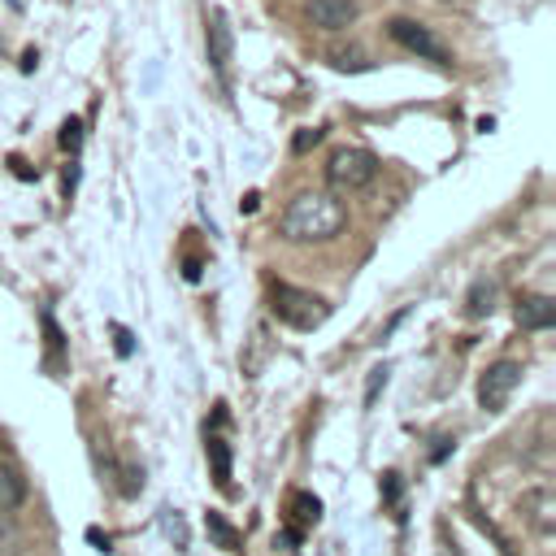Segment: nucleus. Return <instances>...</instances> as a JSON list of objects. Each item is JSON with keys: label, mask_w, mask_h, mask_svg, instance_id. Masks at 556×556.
<instances>
[{"label": "nucleus", "mask_w": 556, "mask_h": 556, "mask_svg": "<svg viewBox=\"0 0 556 556\" xmlns=\"http://www.w3.org/2000/svg\"><path fill=\"white\" fill-rule=\"evenodd\" d=\"M343 226H348V208L330 191H300L278 217V235L287 243H330Z\"/></svg>", "instance_id": "nucleus-1"}, {"label": "nucleus", "mask_w": 556, "mask_h": 556, "mask_svg": "<svg viewBox=\"0 0 556 556\" xmlns=\"http://www.w3.org/2000/svg\"><path fill=\"white\" fill-rule=\"evenodd\" d=\"M269 300H274V304H269L274 317L287 321V326H295V330H313V326H321V321L330 317V304H326L321 295L300 291V287H291V282H274Z\"/></svg>", "instance_id": "nucleus-2"}, {"label": "nucleus", "mask_w": 556, "mask_h": 556, "mask_svg": "<svg viewBox=\"0 0 556 556\" xmlns=\"http://www.w3.org/2000/svg\"><path fill=\"white\" fill-rule=\"evenodd\" d=\"M378 178V156L369 148H339L326 165V182L339 191V195H352V191H365L369 182Z\"/></svg>", "instance_id": "nucleus-3"}, {"label": "nucleus", "mask_w": 556, "mask_h": 556, "mask_svg": "<svg viewBox=\"0 0 556 556\" xmlns=\"http://www.w3.org/2000/svg\"><path fill=\"white\" fill-rule=\"evenodd\" d=\"M387 30H391V39H395L404 52H413V56H421V61H434V65H447V61H452L447 48L430 35V26H421V22H413V17H391Z\"/></svg>", "instance_id": "nucleus-4"}, {"label": "nucleus", "mask_w": 556, "mask_h": 556, "mask_svg": "<svg viewBox=\"0 0 556 556\" xmlns=\"http://www.w3.org/2000/svg\"><path fill=\"white\" fill-rule=\"evenodd\" d=\"M517 382H521V365H517V361H495V365L478 378V404H482L486 413H500V408L508 404V395L517 391Z\"/></svg>", "instance_id": "nucleus-5"}, {"label": "nucleus", "mask_w": 556, "mask_h": 556, "mask_svg": "<svg viewBox=\"0 0 556 556\" xmlns=\"http://www.w3.org/2000/svg\"><path fill=\"white\" fill-rule=\"evenodd\" d=\"M513 317L521 330H547V326H556V300L543 291H521Z\"/></svg>", "instance_id": "nucleus-6"}, {"label": "nucleus", "mask_w": 556, "mask_h": 556, "mask_svg": "<svg viewBox=\"0 0 556 556\" xmlns=\"http://www.w3.org/2000/svg\"><path fill=\"white\" fill-rule=\"evenodd\" d=\"M356 13H361V4L356 0H308V22L317 26V30H348L352 22H356Z\"/></svg>", "instance_id": "nucleus-7"}, {"label": "nucleus", "mask_w": 556, "mask_h": 556, "mask_svg": "<svg viewBox=\"0 0 556 556\" xmlns=\"http://www.w3.org/2000/svg\"><path fill=\"white\" fill-rule=\"evenodd\" d=\"M208 61H213V70H217L222 78L230 74V61H235V35H230V22H226L222 9L208 13Z\"/></svg>", "instance_id": "nucleus-8"}, {"label": "nucleus", "mask_w": 556, "mask_h": 556, "mask_svg": "<svg viewBox=\"0 0 556 556\" xmlns=\"http://www.w3.org/2000/svg\"><path fill=\"white\" fill-rule=\"evenodd\" d=\"M495 295H500V287H495V278H473V287H469V295H465V317H491L495 313Z\"/></svg>", "instance_id": "nucleus-9"}, {"label": "nucleus", "mask_w": 556, "mask_h": 556, "mask_svg": "<svg viewBox=\"0 0 556 556\" xmlns=\"http://www.w3.org/2000/svg\"><path fill=\"white\" fill-rule=\"evenodd\" d=\"M22 500H26V482H22V473H17L9 460H0V513H13Z\"/></svg>", "instance_id": "nucleus-10"}, {"label": "nucleus", "mask_w": 556, "mask_h": 556, "mask_svg": "<svg viewBox=\"0 0 556 556\" xmlns=\"http://www.w3.org/2000/svg\"><path fill=\"white\" fill-rule=\"evenodd\" d=\"M204 452H208V460H213L217 486H230V447H226V439H222V434H208V439H204Z\"/></svg>", "instance_id": "nucleus-11"}, {"label": "nucleus", "mask_w": 556, "mask_h": 556, "mask_svg": "<svg viewBox=\"0 0 556 556\" xmlns=\"http://www.w3.org/2000/svg\"><path fill=\"white\" fill-rule=\"evenodd\" d=\"M291 517H295V530H300V526H313V521L321 517V500L308 495V491H295V495H291Z\"/></svg>", "instance_id": "nucleus-12"}, {"label": "nucleus", "mask_w": 556, "mask_h": 556, "mask_svg": "<svg viewBox=\"0 0 556 556\" xmlns=\"http://www.w3.org/2000/svg\"><path fill=\"white\" fill-rule=\"evenodd\" d=\"M204 526H208V534L217 539V547H239V534H235V526H226L217 513H208V517H204Z\"/></svg>", "instance_id": "nucleus-13"}, {"label": "nucleus", "mask_w": 556, "mask_h": 556, "mask_svg": "<svg viewBox=\"0 0 556 556\" xmlns=\"http://www.w3.org/2000/svg\"><path fill=\"white\" fill-rule=\"evenodd\" d=\"M22 547V530L9 521V513H0V556H13Z\"/></svg>", "instance_id": "nucleus-14"}, {"label": "nucleus", "mask_w": 556, "mask_h": 556, "mask_svg": "<svg viewBox=\"0 0 556 556\" xmlns=\"http://www.w3.org/2000/svg\"><path fill=\"white\" fill-rule=\"evenodd\" d=\"M330 65H334V70H365V56H361L356 48H334V52H330Z\"/></svg>", "instance_id": "nucleus-15"}, {"label": "nucleus", "mask_w": 556, "mask_h": 556, "mask_svg": "<svg viewBox=\"0 0 556 556\" xmlns=\"http://www.w3.org/2000/svg\"><path fill=\"white\" fill-rule=\"evenodd\" d=\"M387 374H391L387 365H374V369H369V382H365V408H374V400H378V391L387 387Z\"/></svg>", "instance_id": "nucleus-16"}, {"label": "nucleus", "mask_w": 556, "mask_h": 556, "mask_svg": "<svg viewBox=\"0 0 556 556\" xmlns=\"http://www.w3.org/2000/svg\"><path fill=\"white\" fill-rule=\"evenodd\" d=\"M78 143H83V122L70 117V122L61 126V148H65V152H78Z\"/></svg>", "instance_id": "nucleus-17"}, {"label": "nucleus", "mask_w": 556, "mask_h": 556, "mask_svg": "<svg viewBox=\"0 0 556 556\" xmlns=\"http://www.w3.org/2000/svg\"><path fill=\"white\" fill-rule=\"evenodd\" d=\"M317 143H321V130H317V126H313V130H300V135L291 139L295 152H308V148H317Z\"/></svg>", "instance_id": "nucleus-18"}, {"label": "nucleus", "mask_w": 556, "mask_h": 556, "mask_svg": "<svg viewBox=\"0 0 556 556\" xmlns=\"http://www.w3.org/2000/svg\"><path fill=\"white\" fill-rule=\"evenodd\" d=\"M113 339H117V343H113L117 356H130V352H135V334H130L126 326H113Z\"/></svg>", "instance_id": "nucleus-19"}, {"label": "nucleus", "mask_w": 556, "mask_h": 556, "mask_svg": "<svg viewBox=\"0 0 556 556\" xmlns=\"http://www.w3.org/2000/svg\"><path fill=\"white\" fill-rule=\"evenodd\" d=\"M382 491H387V500L395 504V500H400V473H382Z\"/></svg>", "instance_id": "nucleus-20"}, {"label": "nucleus", "mask_w": 556, "mask_h": 556, "mask_svg": "<svg viewBox=\"0 0 556 556\" xmlns=\"http://www.w3.org/2000/svg\"><path fill=\"white\" fill-rule=\"evenodd\" d=\"M87 539H91V543H96V547H100V552H109V539H104V534H100V530H87Z\"/></svg>", "instance_id": "nucleus-21"}, {"label": "nucleus", "mask_w": 556, "mask_h": 556, "mask_svg": "<svg viewBox=\"0 0 556 556\" xmlns=\"http://www.w3.org/2000/svg\"><path fill=\"white\" fill-rule=\"evenodd\" d=\"M256 204H261V195H256V191H248V195H243V213H252Z\"/></svg>", "instance_id": "nucleus-22"}]
</instances>
